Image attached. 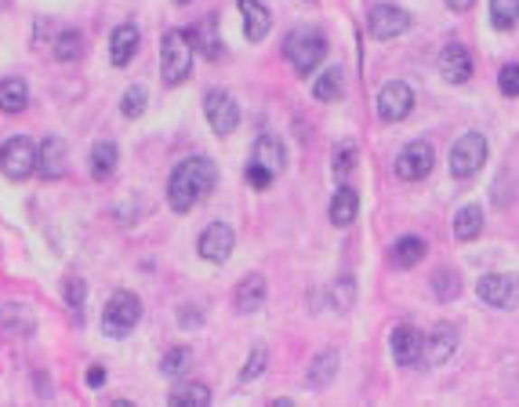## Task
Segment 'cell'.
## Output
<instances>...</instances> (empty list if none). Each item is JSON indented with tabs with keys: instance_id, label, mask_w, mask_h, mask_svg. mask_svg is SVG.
<instances>
[{
	"instance_id": "10",
	"label": "cell",
	"mask_w": 519,
	"mask_h": 407,
	"mask_svg": "<svg viewBox=\"0 0 519 407\" xmlns=\"http://www.w3.org/2000/svg\"><path fill=\"white\" fill-rule=\"evenodd\" d=\"M232 248H236V233H232V226H225V222H211V226L200 233V241H196L200 259H203V262H214V266L229 262Z\"/></svg>"
},
{
	"instance_id": "8",
	"label": "cell",
	"mask_w": 519,
	"mask_h": 407,
	"mask_svg": "<svg viewBox=\"0 0 519 407\" xmlns=\"http://www.w3.org/2000/svg\"><path fill=\"white\" fill-rule=\"evenodd\" d=\"M410 30V15L396 5H374L371 15H367V33L374 41H396Z\"/></svg>"
},
{
	"instance_id": "42",
	"label": "cell",
	"mask_w": 519,
	"mask_h": 407,
	"mask_svg": "<svg viewBox=\"0 0 519 407\" xmlns=\"http://www.w3.org/2000/svg\"><path fill=\"white\" fill-rule=\"evenodd\" d=\"M175 5H189V0H175Z\"/></svg>"
},
{
	"instance_id": "27",
	"label": "cell",
	"mask_w": 519,
	"mask_h": 407,
	"mask_svg": "<svg viewBox=\"0 0 519 407\" xmlns=\"http://www.w3.org/2000/svg\"><path fill=\"white\" fill-rule=\"evenodd\" d=\"M483 230V208L479 204H465V208L454 215V237L458 241H476Z\"/></svg>"
},
{
	"instance_id": "14",
	"label": "cell",
	"mask_w": 519,
	"mask_h": 407,
	"mask_svg": "<svg viewBox=\"0 0 519 407\" xmlns=\"http://www.w3.org/2000/svg\"><path fill=\"white\" fill-rule=\"evenodd\" d=\"M421 353H425V335H421L418 327L403 324V327L392 331V360H396L400 367L421 364Z\"/></svg>"
},
{
	"instance_id": "40",
	"label": "cell",
	"mask_w": 519,
	"mask_h": 407,
	"mask_svg": "<svg viewBox=\"0 0 519 407\" xmlns=\"http://www.w3.org/2000/svg\"><path fill=\"white\" fill-rule=\"evenodd\" d=\"M88 385H91V389H102V385H106V371H102V367H88Z\"/></svg>"
},
{
	"instance_id": "18",
	"label": "cell",
	"mask_w": 519,
	"mask_h": 407,
	"mask_svg": "<svg viewBox=\"0 0 519 407\" xmlns=\"http://www.w3.org/2000/svg\"><path fill=\"white\" fill-rule=\"evenodd\" d=\"M138 41H142L138 26H131V23L117 26L113 37H109V59H113V66H127L135 59V52H138Z\"/></svg>"
},
{
	"instance_id": "11",
	"label": "cell",
	"mask_w": 519,
	"mask_h": 407,
	"mask_svg": "<svg viewBox=\"0 0 519 407\" xmlns=\"http://www.w3.org/2000/svg\"><path fill=\"white\" fill-rule=\"evenodd\" d=\"M432 164H436V149H432L429 142H410V146H403L400 156H396V175H400L403 182H421V178L432 171Z\"/></svg>"
},
{
	"instance_id": "15",
	"label": "cell",
	"mask_w": 519,
	"mask_h": 407,
	"mask_svg": "<svg viewBox=\"0 0 519 407\" xmlns=\"http://www.w3.org/2000/svg\"><path fill=\"white\" fill-rule=\"evenodd\" d=\"M458 349V331L450 324H439L429 338H425V353H421V364L425 367H443Z\"/></svg>"
},
{
	"instance_id": "22",
	"label": "cell",
	"mask_w": 519,
	"mask_h": 407,
	"mask_svg": "<svg viewBox=\"0 0 519 407\" xmlns=\"http://www.w3.org/2000/svg\"><path fill=\"white\" fill-rule=\"evenodd\" d=\"M30 106V84L23 77L0 80V113H23Z\"/></svg>"
},
{
	"instance_id": "29",
	"label": "cell",
	"mask_w": 519,
	"mask_h": 407,
	"mask_svg": "<svg viewBox=\"0 0 519 407\" xmlns=\"http://www.w3.org/2000/svg\"><path fill=\"white\" fill-rule=\"evenodd\" d=\"M189 367H193V349L189 345H171L164 353V360H160V374H167V378H178Z\"/></svg>"
},
{
	"instance_id": "21",
	"label": "cell",
	"mask_w": 519,
	"mask_h": 407,
	"mask_svg": "<svg viewBox=\"0 0 519 407\" xmlns=\"http://www.w3.org/2000/svg\"><path fill=\"white\" fill-rule=\"evenodd\" d=\"M37 167L44 178H62L66 175V142L62 138H44L37 153Z\"/></svg>"
},
{
	"instance_id": "30",
	"label": "cell",
	"mask_w": 519,
	"mask_h": 407,
	"mask_svg": "<svg viewBox=\"0 0 519 407\" xmlns=\"http://www.w3.org/2000/svg\"><path fill=\"white\" fill-rule=\"evenodd\" d=\"M519 23V0H490V26L512 30Z\"/></svg>"
},
{
	"instance_id": "36",
	"label": "cell",
	"mask_w": 519,
	"mask_h": 407,
	"mask_svg": "<svg viewBox=\"0 0 519 407\" xmlns=\"http://www.w3.org/2000/svg\"><path fill=\"white\" fill-rule=\"evenodd\" d=\"M331 164H335V175H353L356 171V146L353 142H338Z\"/></svg>"
},
{
	"instance_id": "26",
	"label": "cell",
	"mask_w": 519,
	"mask_h": 407,
	"mask_svg": "<svg viewBox=\"0 0 519 407\" xmlns=\"http://www.w3.org/2000/svg\"><path fill=\"white\" fill-rule=\"evenodd\" d=\"M175 407H207L211 403V389L203 382H178L167 396Z\"/></svg>"
},
{
	"instance_id": "13",
	"label": "cell",
	"mask_w": 519,
	"mask_h": 407,
	"mask_svg": "<svg viewBox=\"0 0 519 407\" xmlns=\"http://www.w3.org/2000/svg\"><path fill=\"white\" fill-rule=\"evenodd\" d=\"M439 77L447 84H468L472 80V55L465 44H447L439 52Z\"/></svg>"
},
{
	"instance_id": "5",
	"label": "cell",
	"mask_w": 519,
	"mask_h": 407,
	"mask_svg": "<svg viewBox=\"0 0 519 407\" xmlns=\"http://www.w3.org/2000/svg\"><path fill=\"white\" fill-rule=\"evenodd\" d=\"M37 153L41 149L33 146V138L15 135V138H8L5 146H0V171H5L12 182H23L37 171Z\"/></svg>"
},
{
	"instance_id": "3",
	"label": "cell",
	"mask_w": 519,
	"mask_h": 407,
	"mask_svg": "<svg viewBox=\"0 0 519 407\" xmlns=\"http://www.w3.org/2000/svg\"><path fill=\"white\" fill-rule=\"evenodd\" d=\"M284 55H288V62L295 66L298 77H309L324 62V55H327V37L316 26H298V30L288 33Z\"/></svg>"
},
{
	"instance_id": "19",
	"label": "cell",
	"mask_w": 519,
	"mask_h": 407,
	"mask_svg": "<svg viewBox=\"0 0 519 407\" xmlns=\"http://www.w3.org/2000/svg\"><path fill=\"white\" fill-rule=\"evenodd\" d=\"M254 164H262L266 171H273V175H280L284 167H288V149H284V142L280 138H273V135H262L254 142V156H250Z\"/></svg>"
},
{
	"instance_id": "28",
	"label": "cell",
	"mask_w": 519,
	"mask_h": 407,
	"mask_svg": "<svg viewBox=\"0 0 519 407\" xmlns=\"http://www.w3.org/2000/svg\"><path fill=\"white\" fill-rule=\"evenodd\" d=\"M342 91H345V73H342L338 66L324 70V73L316 77V84H313V95H316L320 102H338Z\"/></svg>"
},
{
	"instance_id": "32",
	"label": "cell",
	"mask_w": 519,
	"mask_h": 407,
	"mask_svg": "<svg viewBox=\"0 0 519 407\" xmlns=\"http://www.w3.org/2000/svg\"><path fill=\"white\" fill-rule=\"evenodd\" d=\"M266 364H269V349H266V345H254L250 356H247V364H243V371H240V382L247 385V382H254V378H262V374H266Z\"/></svg>"
},
{
	"instance_id": "41",
	"label": "cell",
	"mask_w": 519,
	"mask_h": 407,
	"mask_svg": "<svg viewBox=\"0 0 519 407\" xmlns=\"http://www.w3.org/2000/svg\"><path fill=\"white\" fill-rule=\"evenodd\" d=\"M443 5H447L450 12H468V8L476 5V0H443Z\"/></svg>"
},
{
	"instance_id": "6",
	"label": "cell",
	"mask_w": 519,
	"mask_h": 407,
	"mask_svg": "<svg viewBox=\"0 0 519 407\" xmlns=\"http://www.w3.org/2000/svg\"><path fill=\"white\" fill-rule=\"evenodd\" d=\"M486 138L479 135V131H468V135H461L458 142H454V149H450V175L454 178H472L476 171H483V164H486Z\"/></svg>"
},
{
	"instance_id": "1",
	"label": "cell",
	"mask_w": 519,
	"mask_h": 407,
	"mask_svg": "<svg viewBox=\"0 0 519 407\" xmlns=\"http://www.w3.org/2000/svg\"><path fill=\"white\" fill-rule=\"evenodd\" d=\"M214 182H218V167H214L211 156H185L171 171V178H167V204H171V212H178V215L193 212L196 204L214 189Z\"/></svg>"
},
{
	"instance_id": "31",
	"label": "cell",
	"mask_w": 519,
	"mask_h": 407,
	"mask_svg": "<svg viewBox=\"0 0 519 407\" xmlns=\"http://www.w3.org/2000/svg\"><path fill=\"white\" fill-rule=\"evenodd\" d=\"M432 288H436V298H439V302H454V298L461 295V277H458L454 270H439V273L432 277Z\"/></svg>"
},
{
	"instance_id": "38",
	"label": "cell",
	"mask_w": 519,
	"mask_h": 407,
	"mask_svg": "<svg viewBox=\"0 0 519 407\" xmlns=\"http://www.w3.org/2000/svg\"><path fill=\"white\" fill-rule=\"evenodd\" d=\"M84 295H88L84 280H80V277H70V280H66V306H70L73 313H80V306H84Z\"/></svg>"
},
{
	"instance_id": "16",
	"label": "cell",
	"mask_w": 519,
	"mask_h": 407,
	"mask_svg": "<svg viewBox=\"0 0 519 407\" xmlns=\"http://www.w3.org/2000/svg\"><path fill=\"white\" fill-rule=\"evenodd\" d=\"M240 5V15H243V33L250 44H262L273 30V15L266 5H258V0H236Z\"/></svg>"
},
{
	"instance_id": "37",
	"label": "cell",
	"mask_w": 519,
	"mask_h": 407,
	"mask_svg": "<svg viewBox=\"0 0 519 407\" xmlns=\"http://www.w3.org/2000/svg\"><path fill=\"white\" fill-rule=\"evenodd\" d=\"M497 88H501V95L519 99V66H515V62L501 66V73H497Z\"/></svg>"
},
{
	"instance_id": "24",
	"label": "cell",
	"mask_w": 519,
	"mask_h": 407,
	"mask_svg": "<svg viewBox=\"0 0 519 407\" xmlns=\"http://www.w3.org/2000/svg\"><path fill=\"white\" fill-rule=\"evenodd\" d=\"M338 364H342L338 349H324V353H320V356L309 364L306 385H313V389H327V385H331V378L338 374Z\"/></svg>"
},
{
	"instance_id": "12",
	"label": "cell",
	"mask_w": 519,
	"mask_h": 407,
	"mask_svg": "<svg viewBox=\"0 0 519 407\" xmlns=\"http://www.w3.org/2000/svg\"><path fill=\"white\" fill-rule=\"evenodd\" d=\"M410 109H414V91H410V84L392 80V84H385V88L378 91V113H382V120H385V124L407 120V117H410Z\"/></svg>"
},
{
	"instance_id": "7",
	"label": "cell",
	"mask_w": 519,
	"mask_h": 407,
	"mask_svg": "<svg viewBox=\"0 0 519 407\" xmlns=\"http://www.w3.org/2000/svg\"><path fill=\"white\" fill-rule=\"evenodd\" d=\"M476 295L494 309H515L519 306V277L512 273H486L476 284Z\"/></svg>"
},
{
	"instance_id": "2",
	"label": "cell",
	"mask_w": 519,
	"mask_h": 407,
	"mask_svg": "<svg viewBox=\"0 0 519 407\" xmlns=\"http://www.w3.org/2000/svg\"><path fill=\"white\" fill-rule=\"evenodd\" d=\"M193 55H196V44L185 30H171L164 33L160 41V77L164 84H185L193 77Z\"/></svg>"
},
{
	"instance_id": "35",
	"label": "cell",
	"mask_w": 519,
	"mask_h": 407,
	"mask_svg": "<svg viewBox=\"0 0 519 407\" xmlns=\"http://www.w3.org/2000/svg\"><path fill=\"white\" fill-rule=\"evenodd\" d=\"M331 302H335L338 313H349L353 302H356V280H353V277H342V280L335 284V291H331Z\"/></svg>"
},
{
	"instance_id": "25",
	"label": "cell",
	"mask_w": 519,
	"mask_h": 407,
	"mask_svg": "<svg viewBox=\"0 0 519 407\" xmlns=\"http://www.w3.org/2000/svg\"><path fill=\"white\" fill-rule=\"evenodd\" d=\"M425 251H429V244H425L421 237H403V241H396V244H392V266H400V270H414V266L425 259Z\"/></svg>"
},
{
	"instance_id": "39",
	"label": "cell",
	"mask_w": 519,
	"mask_h": 407,
	"mask_svg": "<svg viewBox=\"0 0 519 407\" xmlns=\"http://www.w3.org/2000/svg\"><path fill=\"white\" fill-rule=\"evenodd\" d=\"M273 178H277V175H273V171H266L262 164H254V160L247 164V182H250L254 189H269V185H273Z\"/></svg>"
},
{
	"instance_id": "9",
	"label": "cell",
	"mask_w": 519,
	"mask_h": 407,
	"mask_svg": "<svg viewBox=\"0 0 519 407\" xmlns=\"http://www.w3.org/2000/svg\"><path fill=\"white\" fill-rule=\"evenodd\" d=\"M203 117L214 135H232L240 128V106L229 91H207L203 99Z\"/></svg>"
},
{
	"instance_id": "4",
	"label": "cell",
	"mask_w": 519,
	"mask_h": 407,
	"mask_svg": "<svg viewBox=\"0 0 519 407\" xmlns=\"http://www.w3.org/2000/svg\"><path fill=\"white\" fill-rule=\"evenodd\" d=\"M138 320H142V302H138V295L127 291V288L113 291V298H109L106 309H102V331H106L109 338H127V335L138 327Z\"/></svg>"
},
{
	"instance_id": "33",
	"label": "cell",
	"mask_w": 519,
	"mask_h": 407,
	"mask_svg": "<svg viewBox=\"0 0 519 407\" xmlns=\"http://www.w3.org/2000/svg\"><path fill=\"white\" fill-rule=\"evenodd\" d=\"M80 52H84L80 33H77V30H62L59 41H55V59H59V62H73Z\"/></svg>"
},
{
	"instance_id": "23",
	"label": "cell",
	"mask_w": 519,
	"mask_h": 407,
	"mask_svg": "<svg viewBox=\"0 0 519 407\" xmlns=\"http://www.w3.org/2000/svg\"><path fill=\"white\" fill-rule=\"evenodd\" d=\"M117 160H120V153H117V142H109V138H99V142L91 146V178H95V182H106V178H113V171H117Z\"/></svg>"
},
{
	"instance_id": "20",
	"label": "cell",
	"mask_w": 519,
	"mask_h": 407,
	"mask_svg": "<svg viewBox=\"0 0 519 407\" xmlns=\"http://www.w3.org/2000/svg\"><path fill=\"white\" fill-rule=\"evenodd\" d=\"M331 222L335 226H353L356 222V215H360V193L356 189H349V185H342L335 196H331Z\"/></svg>"
},
{
	"instance_id": "34",
	"label": "cell",
	"mask_w": 519,
	"mask_h": 407,
	"mask_svg": "<svg viewBox=\"0 0 519 407\" xmlns=\"http://www.w3.org/2000/svg\"><path fill=\"white\" fill-rule=\"evenodd\" d=\"M146 102H149L146 88H142V84H131V88L124 91V99H120V113L135 120V117H142V113H146Z\"/></svg>"
},
{
	"instance_id": "17",
	"label": "cell",
	"mask_w": 519,
	"mask_h": 407,
	"mask_svg": "<svg viewBox=\"0 0 519 407\" xmlns=\"http://www.w3.org/2000/svg\"><path fill=\"white\" fill-rule=\"evenodd\" d=\"M266 295H269L266 277H262V273H247V277L236 284V313H243V317L258 313V309L266 306Z\"/></svg>"
}]
</instances>
